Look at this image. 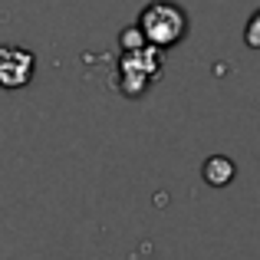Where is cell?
Wrapping results in <instances>:
<instances>
[{"mask_svg": "<svg viewBox=\"0 0 260 260\" xmlns=\"http://www.w3.org/2000/svg\"><path fill=\"white\" fill-rule=\"evenodd\" d=\"M139 46H145V37H142L139 26H125V30L119 33V50H139Z\"/></svg>", "mask_w": 260, "mask_h": 260, "instance_id": "5", "label": "cell"}, {"mask_svg": "<svg viewBox=\"0 0 260 260\" xmlns=\"http://www.w3.org/2000/svg\"><path fill=\"white\" fill-rule=\"evenodd\" d=\"M244 43L250 46V50H257L260 46V10L250 13V20H247V30H244Z\"/></svg>", "mask_w": 260, "mask_h": 260, "instance_id": "6", "label": "cell"}, {"mask_svg": "<svg viewBox=\"0 0 260 260\" xmlns=\"http://www.w3.org/2000/svg\"><path fill=\"white\" fill-rule=\"evenodd\" d=\"M201 178L211 184V188H228V184L237 178V165L228 158V155H211V158L201 165Z\"/></svg>", "mask_w": 260, "mask_h": 260, "instance_id": "4", "label": "cell"}, {"mask_svg": "<svg viewBox=\"0 0 260 260\" xmlns=\"http://www.w3.org/2000/svg\"><path fill=\"white\" fill-rule=\"evenodd\" d=\"M33 73H37V56L30 50L17 43H0V89L7 92H17L33 83Z\"/></svg>", "mask_w": 260, "mask_h": 260, "instance_id": "3", "label": "cell"}, {"mask_svg": "<svg viewBox=\"0 0 260 260\" xmlns=\"http://www.w3.org/2000/svg\"><path fill=\"white\" fill-rule=\"evenodd\" d=\"M135 26L142 30L148 46L155 50H172L188 37V10L175 0H152L142 7Z\"/></svg>", "mask_w": 260, "mask_h": 260, "instance_id": "1", "label": "cell"}, {"mask_svg": "<svg viewBox=\"0 0 260 260\" xmlns=\"http://www.w3.org/2000/svg\"><path fill=\"white\" fill-rule=\"evenodd\" d=\"M161 50L155 46H139V50H125L119 59V70H115V86L125 99H139L148 92V86H155L161 79Z\"/></svg>", "mask_w": 260, "mask_h": 260, "instance_id": "2", "label": "cell"}]
</instances>
